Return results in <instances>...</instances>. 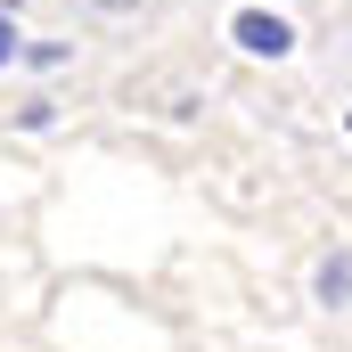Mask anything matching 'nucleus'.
<instances>
[{"instance_id":"39448f33","label":"nucleus","mask_w":352,"mask_h":352,"mask_svg":"<svg viewBox=\"0 0 352 352\" xmlns=\"http://www.w3.org/2000/svg\"><path fill=\"white\" fill-rule=\"evenodd\" d=\"M8 8H16V0H8Z\"/></svg>"},{"instance_id":"7ed1b4c3","label":"nucleus","mask_w":352,"mask_h":352,"mask_svg":"<svg viewBox=\"0 0 352 352\" xmlns=\"http://www.w3.org/2000/svg\"><path fill=\"white\" fill-rule=\"evenodd\" d=\"M8 58H16V25L0 16V66H8Z\"/></svg>"},{"instance_id":"f257e3e1","label":"nucleus","mask_w":352,"mask_h":352,"mask_svg":"<svg viewBox=\"0 0 352 352\" xmlns=\"http://www.w3.org/2000/svg\"><path fill=\"white\" fill-rule=\"evenodd\" d=\"M230 33H238V50H254V58H287V50H295V33H287L278 16H263V8H246Z\"/></svg>"},{"instance_id":"20e7f679","label":"nucleus","mask_w":352,"mask_h":352,"mask_svg":"<svg viewBox=\"0 0 352 352\" xmlns=\"http://www.w3.org/2000/svg\"><path fill=\"white\" fill-rule=\"evenodd\" d=\"M107 8H131V0H107Z\"/></svg>"},{"instance_id":"f03ea898","label":"nucleus","mask_w":352,"mask_h":352,"mask_svg":"<svg viewBox=\"0 0 352 352\" xmlns=\"http://www.w3.org/2000/svg\"><path fill=\"white\" fill-rule=\"evenodd\" d=\"M320 303H352V254H328L320 263Z\"/></svg>"}]
</instances>
